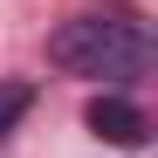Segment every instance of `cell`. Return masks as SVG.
I'll return each mask as SVG.
<instances>
[{
	"mask_svg": "<svg viewBox=\"0 0 158 158\" xmlns=\"http://www.w3.org/2000/svg\"><path fill=\"white\" fill-rule=\"evenodd\" d=\"M48 62L62 76H110V83H131V76L151 69V35L131 14H69L55 35H48Z\"/></svg>",
	"mask_w": 158,
	"mask_h": 158,
	"instance_id": "obj_1",
	"label": "cell"
},
{
	"mask_svg": "<svg viewBox=\"0 0 158 158\" xmlns=\"http://www.w3.org/2000/svg\"><path fill=\"white\" fill-rule=\"evenodd\" d=\"M28 110H35V89H28V83H0V138H7Z\"/></svg>",
	"mask_w": 158,
	"mask_h": 158,
	"instance_id": "obj_3",
	"label": "cell"
},
{
	"mask_svg": "<svg viewBox=\"0 0 158 158\" xmlns=\"http://www.w3.org/2000/svg\"><path fill=\"white\" fill-rule=\"evenodd\" d=\"M83 117H89V131H96L103 144H124V151H138V144L151 138V117H144V110H138L124 89H103V96L89 103Z\"/></svg>",
	"mask_w": 158,
	"mask_h": 158,
	"instance_id": "obj_2",
	"label": "cell"
}]
</instances>
